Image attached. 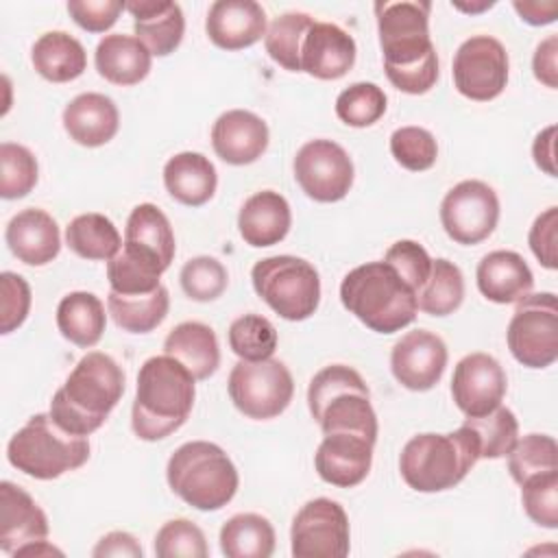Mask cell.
<instances>
[{"label": "cell", "mask_w": 558, "mask_h": 558, "mask_svg": "<svg viewBox=\"0 0 558 558\" xmlns=\"http://www.w3.org/2000/svg\"><path fill=\"white\" fill-rule=\"evenodd\" d=\"M179 281H181L183 292L192 301L207 303V301L218 299L227 290L229 275H227V268L222 266V262H218L216 257L198 255L183 264Z\"/></svg>", "instance_id": "45"}, {"label": "cell", "mask_w": 558, "mask_h": 558, "mask_svg": "<svg viewBox=\"0 0 558 558\" xmlns=\"http://www.w3.org/2000/svg\"><path fill=\"white\" fill-rule=\"evenodd\" d=\"M120 126L116 102L98 92H85L72 98L63 109V129L81 146L96 148L113 140Z\"/></svg>", "instance_id": "25"}, {"label": "cell", "mask_w": 558, "mask_h": 558, "mask_svg": "<svg viewBox=\"0 0 558 558\" xmlns=\"http://www.w3.org/2000/svg\"><path fill=\"white\" fill-rule=\"evenodd\" d=\"M390 153L401 168L423 172L436 163L438 144L436 137L423 126H401L390 135Z\"/></svg>", "instance_id": "46"}, {"label": "cell", "mask_w": 558, "mask_h": 558, "mask_svg": "<svg viewBox=\"0 0 558 558\" xmlns=\"http://www.w3.org/2000/svg\"><path fill=\"white\" fill-rule=\"evenodd\" d=\"M508 379L501 364L488 353L464 355L451 377V397L464 416H482L501 405Z\"/></svg>", "instance_id": "16"}, {"label": "cell", "mask_w": 558, "mask_h": 558, "mask_svg": "<svg viewBox=\"0 0 558 558\" xmlns=\"http://www.w3.org/2000/svg\"><path fill=\"white\" fill-rule=\"evenodd\" d=\"M556 124H549L543 129L532 144V157L536 166L547 172L549 177H556Z\"/></svg>", "instance_id": "55"}, {"label": "cell", "mask_w": 558, "mask_h": 558, "mask_svg": "<svg viewBox=\"0 0 558 558\" xmlns=\"http://www.w3.org/2000/svg\"><path fill=\"white\" fill-rule=\"evenodd\" d=\"M355 52V39L344 28L314 20L301 46V72L320 81L342 78L353 68Z\"/></svg>", "instance_id": "19"}, {"label": "cell", "mask_w": 558, "mask_h": 558, "mask_svg": "<svg viewBox=\"0 0 558 558\" xmlns=\"http://www.w3.org/2000/svg\"><path fill=\"white\" fill-rule=\"evenodd\" d=\"M92 556L94 558H142L144 556V549L142 545L137 543V538L129 532H109L105 534L96 547L92 549Z\"/></svg>", "instance_id": "54"}, {"label": "cell", "mask_w": 558, "mask_h": 558, "mask_svg": "<svg viewBox=\"0 0 558 558\" xmlns=\"http://www.w3.org/2000/svg\"><path fill=\"white\" fill-rule=\"evenodd\" d=\"M340 301L349 314L377 333L401 331L418 312L416 292L384 259L349 270L340 283Z\"/></svg>", "instance_id": "4"}, {"label": "cell", "mask_w": 558, "mask_h": 558, "mask_svg": "<svg viewBox=\"0 0 558 558\" xmlns=\"http://www.w3.org/2000/svg\"><path fill=\"white\" fill-rule=\"evenodd\" d=\"M122 395L124 371L120 364L102 351H89L54 392L48 414L61 429L87 438L107 421Z\"/></svg>", "instance_id": "2"}, {"label": "cell", "mask_w": 558, "mask_h": 558, "mask_svg": "<svg viewBox=\"0 0 558 558\" xmlns=\"http://www.w3.org/2000/svg\"><path fill=\"white\" fill-rule=\"evenodd\" d=\"M163 185L168 194L181 205L201 207L214 196L218 187V174L209 157L203 153L183 150L166 161Z\"/></svg>", "instance_id": "29"}, {"label": "cell", "mask_w": 558, "mask_h": 558, "mask_svg": "<svg viewBox=\"0 0 558 558\" xmlns=\"http://www.w3.org/2000/svg\"><path fill=\"white\" fill-rule=\"evenodd\" d=\"M207 37L222 50H242L266 35V11L255 0H216L205 20Z\"/></svg>", "instance_id": "21"}, {"label": "cell", "mask_w": 558, "mask_h": 558, "mask_svg": "<svg viewBox=\"0 0 558 558\" xmlns=\"http://www.w3.org/2000/svg\"><path fill=\"white\" fill-rule=\"evenodd\" d=\"M39 179V166L35 155L13 142L0 144V196L7 201L24 198Z\"/></svg>", "instance_id": "43"}, {"label": "cell", "mask_w": 558, "mask_h": 558, "mask_svg": "<svg viewBox=\"0 0 558 558\" xmlns=\"http://www.w3.org/2000/svg\"><path fill=\"white\" fill-rule=\"evenodd\" d=\"M31 286L28 281L11 270L0 275V333L15 331L31 312Z\"/></svg>", "instance_id": "49"}, {"label": "cell", "mask_w": 558, "mask_h": 558, "mask_svg": "<svg viewBox=\"0 0 558 558\" xmlns=\"http://www.w3.org/2000/svg\"><path fill=\"white\" fill-rule=\"evenodd\" d=\"M314 17L301 11H288L270 22L264 35L266 52L283 70L301 72V46Z\"/></svg>", "instance_id": "39"}, {"label": "cell", "mask_w": 558, "mask_h": 558, "mask_svg": "<svg viewBox=\"0 0 558 558\" xmlns=\"http://www.w3.org/2000/svg\"><path fill=\"white\" fill-rule=\"evenodd\" d=\"M477 290L493 303L508 305L527 296L534 275L527 262L514 251H490L477 264Z\"/></svg>", "instance_id": "27"}, {"label": "cell", "mask_w": 558, "mask_h": 558, "mask_svg": "<svg viewBox=\"0 0 558 558\" xmlns=\"http://www.w3.org/2000/svg\"><path fill=\"white\" fill-rule=\"evenodd\" d=\"M163 353L179 360L196 381L211 377L220 366L216 331L198 320H185L170 329L163 340Z\"/></svg>", "instance_id": "30"}, {"label": "cell", "mask_w": 558, "mask_h": 558, "mask_svg": "<svg viewBox=\"0 0 558 558\" xmlns=\"http://www.w3.org/2000/svg\"><path fill=\"white\" fill-rule=\"evenodd\" d=\"M427 0L377 2V33L388 81L403 94H425L438 81Z\"/></svg>", "instance_id": "1"}, {"label": "cell", "mask_w": 558, "mask_h": 558, "mask_svg": "<svg viewBox=\"0 0 558 558\" xmlns=\"http://www.w3.org/2000/svg\"><path fill=\"white\" fill-rule=\"evenodd\" d=\"M107 310L120 329L129 333H148L168 316L170 294L166 286H159L148 294H118L109 290Z\"/></svg>", "instance_id": "34"}, {"label": "cell", "mask_w": 558, "mask_h": 558, "mask_svg": "<svg viewBox=\"0 0 558 558\" xmlns=\"http://www.w3.org/2000/svg\"><path fill=\"white\" fill-rule=\"evenodd\" d=\"M384 262L390 264L414 292L421 290V286L427 281L432 270V257L414 240H397L386 251Z\"/></svg>", "instance_id": "50"}, {"label": "cell", "mask_w": 558, "mask_h": 558, "mask_svg": "<svg viewBox=\"0 0 558 558\" xmlns=\"http://www.w3.org/2000/svg\"><path fill=\"white\" fill-rule=\"evenodd\" d=\"M373 447L375 442L357 434H325L314 453L318 477L338 488L362 484L373 464Z\"/></svg>", "instance_id": "18"}, {"label": "cell", "mask_w": 558, "mask_h": 558, "mask_svg": "<svg viewBox=\"0 0 558 558\" xmlns=\"http://www.w3.org/2000/svg\"><path fill=\"white\" fill-rule=\"evenodd\" d=\"M65 244L74 255L83 259L109 262L120 253L122 238L111 218L98 211H89L70 220L65 227Z\"/></svg>", "instance_id": "35"}, {"label": "cell", "mask_w": 558, "mask_h": 558, "mask_svg": "<svg viewBox=\"0 0 558 558\" xmlns=\"http://www.w3.org/2000/svg\"><path fill=\"white\" fill-rule=\"evenodd\" d=\"M462 425L473 432L480 447V458L488 460L506 458L519 438L517 416L510 408L504 405H497L493 412L482 416H466Z\"/></svg>", "instance_id": "40"}, {"label": "cell", "mask_w": 558, "mask_h": 558, "mask_svg": "<svg viewBox=\"0 0 558 558\" xmlns=\"http://www.w3.org/2000/svg\"><path fill=\"white\" fill-rule=\"evenodd\" d=\"M124 9L133 15L135 37L150 54L166 57L174 52L185 33V17L177 2L170 0H135Z\"/></svg>", "instance_id": "24"}, {"label": "cell", "mask_w": 558, "mask_h": 558, "mask_svg": "<svg viewBox=\"0 0 558 558\" xmlns=\"http://www.w3.org/2000/svg\"><path fill=\"white\" fill-rule=\"evenodd\" d=\"M512 357L527 368H547L558 357V301L554 292H536L517 301L506 331Z\"/></svg>", "instance_id": "10"}, {"label": "cell", "mask_w": 558, "mask_h": 558, "mask_svg": "<svg viewBox=\"0 0 558 558\" xmlns=\"http://www.w3.org/2000/svg\"><path fill=\"white\" fill-rule=\"evenodd\" d=\"M163 272L166 266L157 257L131 244H122L120 253L107 262L109 288L118 294H148L161 286Z\"/></svg>", "instance_id": "36"}, {"label": "cell", "mask_w": 558, "mask_h": 558, "mask_svg": "<svg viewBox=\"0 0 558 558\" xmlns=\"http://www.w3.org/2000/svg\"><path fill=\"white\" fill-rule=\"evenodd\" d=\"M294 558H344L351 549V527L344 508L329 499H310L290 527Z\"/></svg>", "instance_id": "12"}, {"label": "cell", "mask_w": 558, "mask_h": 558, "mask_svg": "<svg viewBox=\"0 0 558 558\" xmlns=\"http://www.w3.org/2000/svg\"><path fill=\"white\" fill-rule=\"evenodd\" d=\"M521 486V504L525 514L541 527H558V471L527 477Z\"/></svg>", "instance_id": "47"}, {"label": "cell", "mask_w": 558, "mask_h": 558, "mask_svg": "<svg viewBox=\"0 0 558 558\" xmlns=\"http://www.w3.org/2000/svg\"><path fill=\"white\" fill-rule=\"evenodd\" d=\"M229 347L231 351L246 362H257V360H268L272 357L279 336L275 325L262 316V314H244L238 316L229 325Z\"/></svg>", "instance_id": "41"}, {"label": "cell", "mask_w": 558, "mask_h": 558, "mask_svg": "<svg viewBox=\"0 0 558 558\" xmlns=\"http://www.w3.org/2000/svg\"><path fill=\"white\" fill-rule=\"evenodd\" d=\"M294 179L310 198L336 203L353 185V161L333 140H310L294 157Z\"/></svg>", "instance_id": "15"}, {"label": "cell", "mask_w": 558, "mask_h": 558, "mask_svg": "<svg viewBox=\"0 0 558 558\" xmlns=\"http://www.w3.org/2000/svg\"><path fill=\"white\" fill-rule=\"evenodd\" d=\"M122 11H124V2H118V0H70L68 2V13L87 33L109 31L118 22Z\"/></svg>", "instance_id": "52"}, {"label": "cell", "mask_w": 558, "mask_h": 558, "mask_svg": "<svg viewBox=\"0 0 558 558\" xmlns=\"http://www.w3.org/2000/svg\"><path fill=\"white\" fill-rule=\"evenodd\" d=\"M220 549L227 558H268L275 551V530L262 514H233L220 527Z\"/></svg>", "instance_id": "37"}, {"label": "cell", "mask_w": 558, "mask_h": 558, "mask_svg": "<svg viewBox=\"0 0 558 558\" xmlns=\"http://www.w3.org/2000/svg\"><path fill=\"white\" fill-rule=\"evenodd\" d=\"M558 207H547L530 227L527 244L538 259V264L547 270L558 268Z\"/></svg>", "instance_id": "51"}, {"label": "cell", "mask_w": 558, "mask_h": 558, "mask_svg": "<svg viewBox=\"0 0 558 558\" xmlns=\"http://www.w3.org/2000/svg\"><path fill=\"white\" fill-rule=\"evenodd\" d=\"M447 344L427 329H414L401 336L390 351V371L395 379L414 392L434 388L447 366Z\"/></svg>", "instance_id": "17"}, {"label": "cell", "mask_w": 558, "mask_h": 558, "mask_svg": "<svg viewBox=\"0 0 558 558\" xmlns=\"http://www.w3.org/2000/svg\"><path fill=\"white\" fill-rule=\"evenodd\" d=\"M386 94L375 83H353L336 98V116L355 129L375 124L386 113Z\"/></svg>", "instance_id": "44"}, {"label": "cell", "mask_w": 558, "mask_h": 558, "mask_svg": "<svg viewBox=\"0 0 558 558\" xmlns=\"http://www.w3.org/2000/svg\"><path fill=\"white\" fill-rule=\"evenodd\" d=\"M508 68V52L499 39L473 35L453 54V85L464 98L488 102L506 89Z\"/></svg>", "instance_id": "13"}, {"label": "cell", "mask_w": 558, "mask_h": 558, "mask_svg": "<svg viewBox=\"0 0 558 558\" xmlns=\"http://www.w3.org/2000/svg\"><path fill=\"white\" fill-rule=\"evenodd\" d=\"M33 68L50 83H70L87 68L83 44L65 31H48L39 35L31 50Z\"/></svg>", "instance_id": "31"}, {"label": "cell", "mask_w": 558, "mask_h": 558, "mask_svg": "<svg viewBox=\"0 0 558 558\" xmlns=\"http://www.w3.org/2000/svg\"><path fill=\"white\" fill-rule=\"evenodd\" d=\"M194 375L170 355L148 357L137 373L131 427L140 440L155 442L174 434L190 416L196 397Z\"/></svg>", "instance_id": "3"}, {"label": "cell", "mask_w": 558, "mask_h": 558, "mask_svg": "<svg viewBox=\"0 0 558 558\" xmlns=\"http://www.w3.org/2000/svg\"><path fill=\"white\" fill-rule=\"evenodd\" d=\"M464 299V277L462 270L445 259H432V270L427 281L416 292V305L429 316H449L453 314Z\"/></svg>", "instance_id": "38"}, {"label": "cell", "mask_w": 558, "mask_h": 558, "mask_svg": "<svg viewBox=\"0 0 558 558\" xmlns=\"http://www.w3.org/2000/svg\"><path fill=\"white\" fill-rule=\"evenodd\" d=\"M13 556L15 558L17 556H37V558L41 556V558H48V556H63V551L57 549L54 545H50L48 541H37V543H28V545L20 547Z\"/></svg>", "instance_id": "57"}, {"label": "cell", "mask_w": 558, "mask_h": 558, "mask_svg": "<svg viewBox=\"0 0 558 558\" xmlns=\"http://www.w3.org/2000/svg\"><path fill=\"white\" fill-rule=\"evenodd\" d=\"M153 54L133 35L111 33L105 35L94 52V63L98 74L113 85H135L144 81L150 72Z\"/></svg>", "instance_id": "28"}, {"label": "cell", "mask_w": 558, "mask_h": 558, "mask_svg": "<svg viewBox=\"0 0 558 558\" xmlns=\"http://www.w3.org/2000/svg\"><path fill=\"white\" fill-rule=\"evenodd\" d=\"M499 220V198L495 190L477 179L456 183L440 203L445 233L464 246L486 240Z\"/></svg>", "instance_id": "14"}, {"label": "cell", "mask_w": 558, "mask_h": 558, "mask_svg": "<svg viewBox=\"0 0 558 558\" xmlns=\"http://www.w3.org/2000/svg\"><path fill=\"white\" fill-rule=\"evenodd\" d=\"M251 281L257 296L286 320H305L320 303L318 270L303 257H264L255 262Z\"/></svg>", "instance_id": "9"}, {"label": "cell", "mask_w": 558, "mask_h": 558, "mask_svg": "<svg viewBox=\"0 0 558 558\" xmlns=\"http://www.w3.org/2000/svg\"><path fill=\"white\" fill-rule=\"evenodd\" d=\"M456 9H460V11H466V13H480V11H484V9H490L495 2H488V0H484V2H480V4H460V2H451Z\"/></svg>", "instance_id": "58"}, {"label": "cell", "mask_w": 558, "mask_h": 558, "mask_svg": "<svg viewBox=\"0 0 558 558\" xmlns=\"http://www.w3.org/2000/svg\"><path fill=\"white\" fill-rule=\"evenodd\" d=\"M558 35H549L547 39H543L536 50H534V57H532V70H534V76L556 89L558 87Z\"/></svg>", "instance_id": "53"}, {"label": "cell", "mask_w": 558, "mask_h": 558, "mask_svg": "<svg viewBox=\"0 0 558 558\" xmlns=\"http://www.w3.org/2000/svg\"><path fill=\"white\" fill-rule=\"evenodd\" d=\"M268 124L246 109H229L211 126L214 153L231 166L257 161L268 148Z\"/></svg>", "instance_id": "20"}, {"label": "cell", "mask_w": 558, "mask_h": 558, "mask_svg": "<svg viewBox=\"0 0 558 558\" xmlns=\"http://www.w3.org/2000/svg\"><path fill=\"white\" fill-rule=\"evenodd\" d=\"M7 460L35 480H57L89 460V440L61 429L50 414H35L11 436Z\"/></svg>", "instance_id": "8"}, {"label": "cell", "mask_w": 558, "mask_h": 558, "mask_svg": "<svg viewBox=\"0 0 558 558\" xmlns=\"http://www.w3.org/2000/svg\"><path fill=\"white\" fill-rule=\"evenodd\" d=\"M227 390L244 416L268 421L290 405L294 381L288 366L275 357L257 362L240 360L229 373Z\"/></svg>", "instance_id": "11"}, {"label": "cell", "mask_w": 558, "mask_h": 558, "mask_svg": "<svg viewBox=\"0 0 558 558\" xmlns=\"http://www.w3.org/2000/svg\"><path fill=\"white\" fill-rule=\"evenodd\" d=\"M514 11L521 15L523 22L532 26H545L551 24L558 17V2H534V0H514Z\"/></svg>", "instance_id": "56"}, {"label": "cell", "mask_w": 558, "mask_h": 558, "mask_svg": "<svg viewBox=\"0 0 558 558\" xmlns=\"http://www.w3.org/2000/svg\"><path fill=\"white\" fill-rule=\"evenodd\" d=\"M166 480L177 497L203 512L225 508L240 484L227 451L209 440L181 445L168 460Z\"/></svg>", "instance_id": "7"}, {"label": "cell", "mask_w": 558, "mask_h": 558, "mask_svg": "<svg viewBox=\"0 0 558 558\" xmlns=\"http://www.w3.org/2000/svg\"><path fill=\"white\" fill-rule=\"evenodd\" d=\"M4 240L9 251L26 266H46L61 251L57 220L37 207L17 211L4 229Z\"/></svg>", "instance_id": "23"}, {"label": "cell", "mask_w": 558, "mask_h": 558, "mask_svg": "<svg viewBox=\"0 0 558 558\" xmlns=\"http://www.w3.org/2000/svg\"><path fill=\"white\" fill-rule=\"evenodd\" d=\"M207 554L203 530L187 519L166 521L155 534V556L159 558H207Z\"/></svg>", "instance_id": "48"}, {"label": "cell", "mask_w": 558, "mask_h": 558, "mask_svg": "<svg viewBox=\"0 0 558 558\" xmlns=\"http://www.w3.org/2000/svg\"><path fill=\"white\" fill-rule=\"evenodd\" d=\"M312 418L325 434H357L377 440V414L362 375L347 364L320 368L307 386Z\"/></svg>", "instance_id": "5"}, {"label": "cell", "mask_w": 558, "mask_h": 558, "mask_svg": "<svg viewBox=\"0 0 558 558\" xmlns=\"http://www.w3.org/2000/svg\"><path fill=\"white\" fill-rule=\"evenodd\" d=\"M510 477L521 484L532 475L558 471V445L547 434H527L517 438L512 451L508 453Z\"/></svg>", "instance_id": "42"}, {"label": "cell", "mask_w": 558, "mask_h": 558, "mask_svg": "<svg viewBox=\"0 0 558 558\" xmlns=\"http://www.w3.org/2000/svg\"><path fill=\"white\" fill-rule=\"evenodd\" d=\"M480 460L473 432L460 425L449 434L412 436L399 458L403 482L416 493H440L460 484Z\"/></svg>", "instance_id": "6"}, {"label": "cell", "mask_w": 558, "mask_h": 558, "mask_svg": "<svg viewBox=\"0 0 558 558\" xmlns=\"http://www.w3.org/2000/svg\"><path fill=\"white\" fill-rule=\"evenodd\" d=\"M292 225L288 201L275 190L255 192L244 201L238 214V231L248 246L264 248L279 244Z\"/></svg>", "instance_id": "26"}, {"label": "cell", "mask_w": 558, "mask_h": 558, "mask_svg": "<svg viewBox=\"0 0 558 558\" xmlns=\"http://www.w3.org/2000/svg\"><path fill=\"white\" fill-rule=\"evenodd\" d=\"M124 244H131L157 257L166 270L174 259V231L168 216L153 203H140L131 209L124 227Z\"/></svg>", "instance_id": "33"}, {"label": "cell", "mask_w": 558, "mask_h": 558, "mask_svg": "<svg viewBox=\"0 0 558 558\" xmlns=\"http://www.w3.org/2000/svg\"><path fill=\"white\" fill-rule=\"evenodd\" d=\"M57 327L65 340L81 349L98 344L107 327L102 301L92 292H70L57 305Z\"/></svg>", "instance_id": "32"}, {"label": "cell", "mask_w": 558, "mask_h": 558, "mask_svg": "<svg viewBox=\"0 0 558 558\" xmlns=\"http://www.w3.org/2000/svg\"><path fill=\"white\" fill-rule=\"evenodd\" d=\"M50 532L46 512L17 484L0 482V549L15 554L20 547L46 541Z\"/></svg>", "instance_id": "22"}]
</instances>
